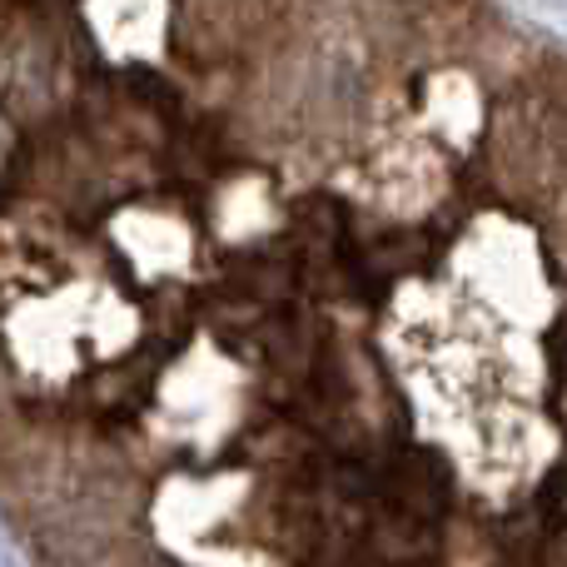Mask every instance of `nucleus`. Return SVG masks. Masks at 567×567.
<instances>
[]
</instances>
